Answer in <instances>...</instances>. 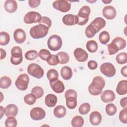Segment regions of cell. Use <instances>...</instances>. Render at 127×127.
<instances>
[{
	"label": "cell",
	"instance_id": "42",
	"mask_svg": "<svg viewBox=\"0 0 127 127\" xmlns=\"http://www.w3.org/2000/svg\"><path fill=\"white\" fill-rule=\"evenodd\" d=\"M17 125V122L14 117H8L5 121L6 127H15Z\"/></svg>",
	"mask_w": 127,
	"mask_h": 127
},
{
	"label": "cell",
	"instance_id": "49",
	"mask_svg": "<svg viewBox=\"0 0 127 127\" xmlns=\"http://www.w3.org/2000/svg\"><path fill=\"white\" fill-rule=\"evenodd\" d=\"M87 65L89 69L91 70H94L97 68L98 66V64L95 61L91 60L88 62L87 64Z\"/></svg>",
	"mask_w": 127,
	"mask_h": 127
},
{
	"label": "cell",
	"instance_id": "3",
	"mask_svg": "<svg viewBox=\"0 0 127 127\" xmlns=\"http://www.w3.org/2000/svg\"><path fill=\"white\" fill-rule=\"evenodd\" d=\"M62 40L60 36L53 35L51 36L48 40L47 45L49 49L52 51H57L62 46Z\"/></svg>",
	"mask_w": 127,
	"mask_h": 127
},
{
	"label": "cell",
	"instance_id": "34",
	"mask_svg": "<svg viewBox=\"0 0 127 127\" xmlns=\"http://www.w3.org/2000/svg\"><path fill=\"white\" fill-rule=\"evenodd\" d=\"M66 99V105L70 109H74L77 106L76 98L74 97H69Z\"/></svg>",
	"mask_w": 127,
	"mask_h": 127
},
{
	"label": "cell",
	"instance_id": "9",
	"mask_svg": "<svg viewBox=\"0 0 127 127\" xmlns=\"http://www.w3.org/2000/svg\"><path fill=\"white\" fill-rule=\"evenodd\" d=\"M53 6L55 9L61 12H66L70 10L71 4L66 0H56L53 3Z\"/></svg>",
	"mask_w": 127,
	"mask_h": 127
},
{
	"label": "cell",
	"instance_id": "7",
	"mask_svg": "<svg viewBox=\"0 0 127 127\" xmlns=\"http://www.w3.org/2000/svg\"><path fill=\"white\" fill-rule=\"evenodd\" d=\"M41 15L38 12L32 11L27 13L24 17V21L26 24L39 23L42 19Z\"/></svg>",
	"mask_w": 127,
	"mask_h": 127
},
{
	"label": "cell",
	"instance_id": "31",
	"mask_svg": "<svg viewBox=\"0 0 127 127\" xmlns=\"http://www.w3.org/2000/svg\"><path fill=\"white\" fill-rule=\"evenodd\" d=\"M110 39L109 33L106 31H103L100 33L99 36V40L100 43L105 45L108 43Z\"/></svg>",
	"mask_w": 127,
	"mask_h": 127
},
{
	"label": "cell",
	"instance_id": "4",
	"mask_svg": "<svg viewBox=\"0 0 127 127\" xmlns=\"http://www.w3.org/2000/svg\"><path fill=\"white\" fill-rule=\"evenodd\" d=\"M10 62L14 65H18L21 63L23 60L22 50L18 46L13 47L11 50Z\"/></svg>",
	"mask_w": 127,
	"mask_h": 127
},
{
	"label": "cell",
	"instance_id": "19",
	"mask_svg": "<svg viewBox=\"0 0 127 127\" xmlns=\"http://www.w3.org/2000/svg\"><path fill=\"white\" fill-rule=\"evenodd\" d=\"M5 116L8 117H15L18 114V107L15 104H10L6 106L5 108Z\"/></svg>",
	"mask_w": 127,
	"mask_h": 127
},
{
	"label": "cell",
	"instance_id": "37",
	"mask_svg": "<svg viewBox=\"0 0 127 127\" xmlns=\"http://www.w3.org/2000/svg\"><path fill=\"white\" fill-rule=\"evenodd\" d=\"M36 97L32 93L28 94L24 97V101L25 103L28 105H32L36 101Z\"/></svg>",
	"mask_w": 127,
	"mask_h": 127
},
{
	"label": "cell",
	"instance_id": "2",
	"mask_svg": "<svg viewBox=\"0 0 127 127\" xmlns=\"http://www.w3.org/2000/svg\"><path fill=\"white\" fill-rule=\"evenodd\" d=\"M49 28L43 25L39 24L33 26L30 30V36L34 39H38L45 37L48 33Z\"/></svg>",
	"mask_w": 127,
	"mask_h": 127
},
{
	"label": "cell",
	"instance_id": "50",
	"mask_svg": "<svg viewBox=\"0 0 127 127\" xmlns=\"http://www.w3.org/2000/svg\"><path fill=\"white\" fill-rule=\"evenodd\" d=\"M41 1L40 0H28V3L29 6L32 8H36L38 7Z\"/></svg>",
	"mask_w": 127,
	"mask_h": 127
},
{
	"label": "cell",
	"instance_id": "8",
	"mask_svg": "<svg viewBox=\"0 0 127 127\" xmlns=\"http://www.w3.org/2000/svg\"><path fill=\"white\" fill-rule=\"evenodd\" d=\"M100 71L106 76L111 77L116 74V68L110 63H104L100 65Z\"/></svg>",
	"mask_w": 127,
	"mask_h": 127
},
{
	"label": "cell",
	"instance_id": "35",
	"mask_svg": "<svg viewBox=\"0 0 127 127\" xmlns=\"http://www.w3.org/2000/svg\"><path fill=\"white\" fill-rule=\"evenodd\" d=\"M116 60L117 62L120 64H126L127 62V54L126 52H122L118 54L116 57Z\"/></svg>",
	"mask_w": 127,
	"mask_h": 127
},
{
	"label": "cell",
	"instance_id": "5",
	"mask_svg": "<svg viewBox=\"0 0 127 127\" xmlns=\"http://www.w3.org/2000/svg\"><path fill=\"white\" fill-rule=\"evenodd\" d=\"M28 73L38 79L41 78L44 75V70L38 64L32 63L30 64L27 68Z\"/></svg>",
	"mask_w": 127,
	"mask_h": 127
},
{
	"label": "cell",
	"instance_id": "29",
	"mask_svg": "<svg viewBox=\"0 0 127 127\" xmlns=\"http://www.w3.org/2000/svg\"><path fill=\"white\" fill-rule=\"evenodd\" d=\"M97 33V31L91 23H90V24L86 27L85 30V34L86 37L88 38L93 37Z\"/></svg>",
	"mask_w": 127,
	"mask_h": 127
},
{
	"label": "cell",
	"instance_id": "18",
	"mask_svg": "<svg viewBox=\"0 0 127 127\" xmlns=\"http://www.w3.org/2000/svg\"><path fill=\"white\" fill-rule=\"evenodd\" d=\"M4 7L7 12L13 13L17 9V4L14 0H7L4 2Z\"/></svg>",
	"mask_w": 127,
	"mask_h": 127
},
{
	"label": "cell",
	"instance_id": "54",
	"mask_svg": "<svg viewBox=\"0 0 127 127\" xmlns=\"http://www.w3.org/2000/svg\"><path fill=\"white\" fill-rule=\"evenodd\" d=\"M0 119H1L2 118L3 115H4V114L5 113V109H4L3 108L2 106H0Z\"/></svg>",
	"mask_w": 127,
	"mask_h": 127
},
{
	"label": "cell",
	"instance_id": "51",
	"mask_svg": "<svg viewBox=\"0 0 127 127\" xmlns=\"http://www.w3.org/2000/svg\"><path fill=\"white\" fill-rule=\"evenodd\" d=\"M127 97H124L121 99L120 103L123 108H127Z\"/></svg>",
	"mask_w": 127,
	"mask_h": 127
},
{
	"label": "cell",
	"instance_id": "45",
	"mask_svg": "<svg viewBox=\"0 0 127 127\" xmlns=\"http://www.w3.org/2000/svg\"><path fill=\"white\" fill-rule=\"evenodd\" d=\"M47 63L51 65H56L59 63V61L57 55H52L51 57L47 60Z\"/></svg>",
	"mask_w": 127,
	"mask_h": 127
},
{
	"label": "cell",
	"instance_id": "22",
	"mask_svg": "<svg viewBox=\"0 0 127 127\" xmlns=\"http://www.w3.org/2000/svg\"><path fill=\"white\" fill-rule=\"evenodd\" d=\"M116 92L120 95H125L127 93V81L126 80H121L118 83Z\"/></svg>",
	"mask_w": 127,
	"mask_h": 127
},
{
	"label": "cell",
	"instance_id": "47",
	"mask_svg": "<svg viewBox=\"0 0 127 127\" xmlns=\"http://www.w3.org/2000/svg\"><path fill=\"white\" fill-rule=\"evenodd\" d=\"M39 23L40 24H43L50 28L52 25V21L50 18L47 16H43L42 17V19Z\"/></svg>",
	"mask_w": 127,
	"mask_h": 127
},
{
	"label": "cell",
	"instance_id": "53",
	"mask_svg": "<svg viewBox=\"0 0 127 127\" xmlns=\"http://www.w3.org/2000/svg\"><path fill=\"white\" fill-rule=\"evenodd\" d=\"M0 60H2L3 59L5 58V57H6V53L5 51L2 48H0Z\"/></svg>",
	"mask_w": 127,
	"mask_h": 127
},
{
	"label": "cell",
	"instance_id": "41",
	"mask_svg": "<svg viewBox=\"0 0 127 127\" xmlns=\"http://www.w3.org/2000/svg\"><path fill=\"white\" fill-rule=\"evenodd\" d=\"M52 55L51 53L46 49H41L38 54V56L43 61H47Z\"/></svg>",
	"mask_w": 127,
	"mask_h": 127
},
{
	"label": "cell",
	"instance_id": "39",
	"mask_svg": "<svg viewBox=\"0 0 127 127\" xmlns=\"http://www.w3.org/2000/svg\"><path fill=\"white\" fill-rule=\"evenodd\" d=\"M90 110V105L88 103H84L82 104L79 109L78 111L79 113L81 115H86L87 114Z\"/></svg>",
	"mask_w": 127,
	"mask_h": 127
},
{
	"label": "cell",
	"instance_id": "30",
	"mask_svg": "<svg viewBox=\"0 0 127 127\" xmlns=\"http://www.w3.org/2000/svg\"><path fill=\"white\" fill-rule=\"evenodd\" d=\"M71 124L73 127H81L84 124V120L81 116H76L73 118Z\"/></svg>",
	"mask_w": 127,
	"mask_h": 127
},
{
	"label": "cell",
	"instance_id": "6",
	"mask_svg": "<svg viewBox=\"0 0 127 127\" xmlns=\"http://www.w3.org/2000/svg\"><path fill=\"white\" fill-rule=\"evenodd\" d=\"M29 82V77L26 73L21 74L18 76L15 81V84L17 89L20 90H26Z\"/></svg>",
	"mask_w": 127,
	"mask_h": 127
},
{
	"label": "cell",
	"instance_id": "44",
	"mask_svg": "<svg viewBox=\"0 0 127 127\" xmlns=\"http://www.w3.org/2000/svg\"><path fill=\"white\" fill-rule=\"evenodd\" d=\"M127 108H124V109L122 110L120 113H119V118L120 121L124 123V124H127Z\"/></svg>",
	"mask_w": 127,
	"mask_h": 127
},
{
	"label": "cell",
	"instance_id": "27",
	"mask_svg": "<svg viewBox=\"0 0 127 127\" xmlns=\"http://www.w3.org/2000/svg\"><path fill=\"white\" fill-rule=\"evenodd\" d=\"M11 84V79L6 76H2L0 79V87L2 89L8 88Z\"/></svg>",
	"mask_w": 127,
	"mask_h": 127
},
{
	"label": "cell",
	"instance_id": "15",
	"mask_svg": "<svg viewBox=\"0 0 127 127\" xmlns=\"http://www.w3.org/2000/svg\"><path fill=\"white\" fill-rule=\"evenodd\" d=\"M115 94L112 90H106L101 95V99L104 103H110L115 99Z\"/></svg>",
	"mask_w": 127,
	"mask_h": 127
},
{
	"label": "cell",
	"instance_id": "25",
	"mask_svg": "<svg viewBox=\"0 0 127 127\" xmlns=\"http://www.w3.org/2000/svg\"><path fill=\"white\" fill-rule=\"evenodd\" d=\"M91 9L90 7L87 5H84L80 9L77 14V16L84 18H88Z\"/></svg>",
	"mask_w": 127,
	"mask_h": 127
},
{
	"label": "cell",
	"instance_id": "11",
	"mask_svg": "<svg viewBox=\"0 0 127 127\" xmlns=\"http://www.w3.org/2000/svg\"><path fill=\"white\" fill-rule=\"evenodd\" d=\"M50 81V85L53 90L57 93H61L64 90V86L62 81L58 78L51 80Z\"/></svg>",
	"mask_w": 127,
	"mask_h": 127
},
{
	"label": "cell",
	"instance_id": "36",
	"mask_svg": "<svg viewBox=\"0 0 127 127\" xmlns=\"http://www.w3.org/2000/svg\"><path fill=\"white\" fill-rule=\"evenodd\" d=\"M106 114L110 116H114L117 112V107L116 106L112 103H110L106 106L105 108Z\"/></svg>",
	"mask_w": 127,
	"mask_h": 127
},
{
	"label": "cell",
	"instance_id": "40",
	"mask_svg": "<svg viewBox=\"0 0 127 127\" xmlns=\"http://www.w3.org/2000/svg\"><path fill=\"white\" fill-rule=\"evenodd\" d=\"M31 93L33 94L37 98L42 97L44 93L43 88L40 86H35L31 90Z\"/></svg>",
	"mask_w": 127,
	"mask_h": 127
},
{
	"label": "cell",
	"instance_id": "12",
	"mask_svg": "<svg viewBox=\"0 0 127 127\" xmlns=\"http://www.w3.org/2000/svg\"><path fill=\"white\" fill-rule=\"evenodd\" d=\"M117 12L115 8L111 5L105 6L102 10L103 15L107 19L112 20L115 18Z\"/></svg>",
	"mask_w": 127,
	"mask_h": 127
},
{
	"label": "cell",
	"instance_id": "52",
	"mask_svg": "<svg viewBox=\"0 0 127 127\" xmlns=\"http://www.w3.org/2000/svg\"><path fill=\"white\" fill-rule=\"evenodd\" d=\"M121 73L123 76L127 77V66L125 65L123 67L121 70Z\"/></svg>",
	"mask_w": 127,
	"mask_h": 127
},
{
	"label": "cell",
	"instance_id": "16",
	"mask_svg": "<svg viewBox=\"0 0 127 127\" xmlns=\"http://www.w3.org/2000/svg\"><path fill=\"white\" fill-rule=\"evenodd\" d=\"M62 21L64 24L67 26L77 24V16L73 14H67L64 16Z\"/></svg>",
	"mask_w": 127,
	"mask_h": 127
},
{
	"label": "cell",
	"instance_id": "46",
	"mask_svg": "<svg viewBox=\"0 0 127 127\" xmlns=\"http://www.w3.org/2000/svg\"><path fill=\"white\" fill-rule=\"evenodd\" d=\"M108 51L109 52V54L110 55H112L118 53L119 50L118 48L115 44L111 43L110 44L108 45Z\"/></svg>",
	"mask_w": 127,
	"mask_h": 127
},
{
	"label": "cell",
	"instance_id": "26",
	"mask_svg": "<svg viewBox=\"0 0 127 127\" xmlns=\"http://www.w3.org/2000/svg\"><path fill=\"white\" fill-rule=\"evenodd\" d=\"M112 43L115 44L117 46L119 49V50L124 49L126 46V40L120 37H117L114 38L113 40Z\"/></svg>",
	"mask_w": 127,
	"mask_h": 127
},
{
	"label": "cell",
	"instance_id": "10",
	"mask_svg": "<svg viewBox=\"0 0 127 127\" xmlns=\"http://www.w3.org/2000/svg\"><path fill=\"white\" fill-rule=\"evenodd\" d=\"M30 116L31 118L35 121H39L43 119L46 116V112L41 108L35 107L31 109Z\"/></svg>",
	"mask_w": 127,
	"mask_h": 127
},
{
	"label": "cell",
	"instance_id": "23",
	"mask_svg": "<svg viewBox=\"0 0 127 127\" xmlns=\"http://www.w3.org/2000/svg\"><path fill=\"white\" fill-rule=\"evenodd\" d=\"M61 75L64 80L70 79L72 76V71L71 68L68 66H63L61 70Z\"/></svg>",
	"mask_w": 127,
	"mask_h": 127
},
{
	"label": "cell",
	"instance_id": "24",
	"mask_svg": "<svg viewBox=\"0 0 127 127\" xmlns=\"http://www.w3.org/2000/svg\"><path fill=\"white\" fill-rule=\"evenodd\" d=\"M54 114L58 118H63L66 114V109L63 105L57 106L54 108Z\"/></svg>",
	"mask_w": 127,
	"mask_h": 127
},
{
	"label": "cell",
	"instance_id": "13",
	"mask_svg": "<svg viewBox=\"0 0 127 127\" xmlns=\"http://www.w3.org/2000/svg\"><path fill=\"white\" fill-rule=\"evenodd\" d=\"M73 55L75 59L79 62H84L88 58L87 53L80 48L75 49L73 52Z\"/></svg>",
	"mask_w": 127,
	"mask_h": 127
},
{
	"label": "cell",
	"instance_id": "55",
	"mask_svg": "<svg viewBox=\"0 0 127 127\" xmlns=\"http://www.w3.org/2000/svg\"><path fill=\"white\" fill-rule=\"evenodd\" d=\"M102 2H104V3H105V4H107V3H110L111 2H112V0H109V1H107V0H102Z\"/></svg>",
	"mask_w": 127,
	"mask_h": 127
},
{
	"label": "cell",
	"instance_id": "17",
	"mask_svg": "<svg viewBox=\"0 0 127 127\" xmlns=\"http://www.w3.org/2000/svg\"><path fill=\"white\" fill-rule=\"evenodd\" d=\"M89 121L92 125L97 126L99 125L102 121V116L99 112L94 111L90 115Z\"/></svg>",
	"mask_w": 127,
	"mask_h": 127
},
{
	"label": "cell",
	"instance_id": "32",
	"mask_svg": "<svg viewBox=\"0 0 127 127\" xmlns=\"http://www.w3.org/2000/svg\"><path fill=\"white\" fill-rule=\"evenodd\" d=\"M86 47L89 52L95 53L98 50V44L96 41L90 40L87 42Z\"/></svg>",
	"mask_w": 127,
	"mask_h": 127
},
{
	"label": "cell",
	"instance_id": "33",
	"mask_svg": "<svg viewBox=\"0 0 127 127\" xmlns=\"http://www.w3.org/2000/svg\"><path fill=\"white\" fill-rule=\"evenodd\" d=\"M10 41L9 34L6 32L1 31L0 33V44L2 46L7 45Z\"/></svg>",
	"mask_w": 127,
	"mask_h": 127
},
{
	"label": "cell",
	"instance_id": "14",
	"mask_svg": "<svg viewBox=\"0 0 127 127\" xmlns=\"http://www.w3.org/2000/svg\"><path fill=\"white\" fill-rule=\"evenodd\" d=\"M13 37L15 41L18 44L23 43L26 40V33L25 31L20 28L16 29L13 33Z\"/></svg>",
	"mask_w": 127,
	"mask_h": 127
},
{
	"label": "cell",
	"instance_id": "20",
	"mask_svg": "<svg viewBox=\"0 0 127 127\" xmlns=\"http://www.w3.org/2000/svg\"><path fill=\"white\" fill-rule=\"evenodd\" d=\"M90 23L94 26L98 32L106 25L105 20L100 17L95 18Z\"/></svg>",
	"mask_w": 127,
	"mask_h": 127
},
{
	"label": "cell",
	"instance_id": "1",
	"mask_svg": "<svg viewBox=\"0 0 127 127\" xmlns=\"http://www.w3.org/2000/svg\"><path fill=\"white\" fill-rule=\"evenodd\" d=\"M105 85V81L102 77L100 76H95L88 87V91L92 95H98L102 93V89Z\"/></svg>",
	"mask_w": 127,
	"mask_h": 127
},
{
	"label": "cell",
	"instance_id": "21",
	"mask_svg": "<svg viewBox=\"0 0 127 127\" xmlns=\"http://www.w3.org/2000/svg\"><path fill=\"white\" fill-rule=\"evenodd\" d=\"M58 101L57 97L53 94H48L45 99V103L47 106L51 108L56 106Z\"/></svg>",
	"mask_w": 127,
	"mask_h": 127
},
{
	"label": "cell",
	"instance_id": "28",
	"mask_svg": "<svg viewBox=\"0 0 127 127\" xmlns=\"http://www.w3.org/2000/svg\"><path fill=\"white\" fill-rule=\"evenodd\" d=\"M59 59V63L60 64H65L69 62V57L68 55L64 52H60L57 54Z\"/></svg>",
	"mask_w": 127,
	"mask_h": 127
},
{
	"label": "cell",
	"instance_id": "48",
	"mask_svg": "<svg viewBox=\"0 0 127 127\" xmlns=\"http://www.w3.org/2000/svg\"><path fill=\"white\" fill-rule=\"evenodd\" d=\"M64 96H65V98L69 97H74L77 98V93L74 90L70 89L66 90L65 92Z\"/></svg>",
	"mask_w": 127,
	"mask_h": 127
},
{
	"label": "cell",
	"instance_id": "38",
	"mask_svg": "<svg viewBox=\"0 0 127 127\" xmlns=\"http://www.w3.org/2000/svg\"><path fill=\"white\" fill-rule=\"evenodd\" d=\"M38 56V54L36 50H30L25 54V58L29 61H32L36 59Z\"/></svg>",
	"mask_w": 127,
	"mask_h": 127
},
{
	"label": "cell",
	"instance_id": "43",
	"mask_svg": "<svg viewBox=\"0 0 127 127\" xmlns=\"http://www.w3.org/2000/svg\"><path fill=\"white\" fill-rule=\"evenodd\" d=\"M47 76L49 80L50 81L54 79L58 78L59 73L56 69H51L48 71L47 73Z\"/></svg>",
	"mask_w": 127,
	"mask_h": 127
}]
</instances>
